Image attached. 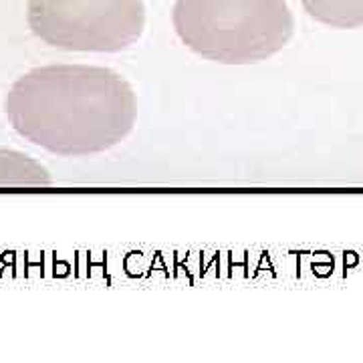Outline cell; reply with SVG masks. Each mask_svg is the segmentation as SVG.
Here are the masks:
<instances>
[{"label":"cell","mask_w":363,"mask_h":363,"mask_svg":"<svg viewBox=\"0 0 363 363\" xmlns=\"http://www.w3.org/2000/svg\"><path fill=\"white\" fill-rule=\"evenodd\" d=\"M4 111L26 142L57 156L79 157L123 142L135 125L138 99L113 69L47 65L14 81Z\"/></svg>","instance_id":"cell-1"},{"label":"cell","mask_w":363,"mask_h":363,"mask_svg":"<svg viewBox=\"0 0 363 363\" xmlns=\"http://www.w3.org/2000/svg\"><path fill=\"white\" fill-rule=\"evenodd\" d=\"M172 23L190 51L224 65L264 61L295 30L285 0H176Z\"/></svg>","instance_id":"cell-2"},{"label":"cell","mask_w":363,"mask_h":363,"mask_svg":"<svg viewBox=\"0 0 363 363\" xmlns=\"http://www.w3.org/2000/svg\"><path fill=\"white\" fill-rule=\"evenodd\" d=\"M26 21L55 49L117 52L143 35L145 6L143 0H28Z\"/></svg>","instance_id":"cell-3"},{"label":"cell","mask_w":363,"mask_h":363,"mask_svg":"<svg viewBox=\"0 0 363 363\" xmlns=\"http://www.w3.org/2000/svg\"><path fill=\"white\" fill-rule=\"evenodd\" d=\"M51 174L23 152L0 147V186H49Z\"/></svg>","instance_id":"cell-4"},{"label":"cell","mask_w":363,"mask_h":363,"mask_svg":"<svg viewBox=\"0 0 363 363\" xmlns=\"http://www.w3.org/2000/svg\"><path fill=\"white\" fill-rule=\"evenodd\" d=\"M303 9L317 23L333 28L363 26V0H301Z\"/></svg>","instance_id":"cell-5"}]
</instances>
